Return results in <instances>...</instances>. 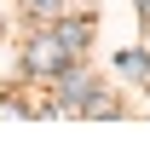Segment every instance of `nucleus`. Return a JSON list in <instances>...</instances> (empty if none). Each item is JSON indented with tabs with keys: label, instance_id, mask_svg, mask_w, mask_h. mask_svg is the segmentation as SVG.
<instances>
[{
	"label": "nucleus",
	"instance_id": "1",
	"mask_svg": "<svg viewBox=\"0 0 150 150\" xmlns=\"http://www.w3.org/2000/svg\"><path fill=\"white\" fill-rule=\"evenodd\" d=\"M69 64V52L58 46V35H40V40H29V52H23V69L29 75H58Z\"/></svg>",
	"mask_w": 150,
	"mask_h": 150
},
{
	"label": "nucleus",
	"instance_id": "2",
	"mask_svg": "<svg viewBox=\"0 0 150 150\" xmlns=\"http://www.w3.org/2000/svg\"><path fill=\"white\" fill-rule=\"evenodd\" d=\"M52 81H58V93H64V110H81V98L93 93V75L87 69H58Z\"/></svg>",
	"mask_w": 150,
	"mask_h": 150
},
{
	"label": "nucleus",
	"instance_id": "3",
	"mask_svg": "<svg viewBox=\"0 0 150 150\" xmlns=\"http://www.w3.org/2000/svg\"><path fill=\"white\" fill-rule=\"evenodd\" d=\"M87 35H93V29H87V18H58V46H64L69 58L87 46Z\"/></svg>",
	"mask_w": 150,
	"mask_h": 150
},
{
	"label": "nucleus",
	"instance_id": "4",
	"mask_svg": "<svg viewBox=\"0 0 150 150\" xmlns=\"http://www.w3.org/2000/svg\"><path fill=\"white\" fill-rule=\"evenodd\" d=\"M115 64H121V75H133V81H150V58L144 52H121Z\"/></svg>",
	"mask_w": 150,
	"mask_h": 150
},
{
	"label": "nucleus",
	"instance_id": "5",
	"mask_svg": "<svg viewBox=\"0 0 150 150\" xmlns=\"http://www.w3.org/2000/svg\"><path fill=\"white\" fill-rule=\"evenodd\" d=\"M81 115H115V98H104V93H98V98H81Z\"/></svg>",
	"mask_w": 150,
	"mask_h": 150
},
{
	"label": "nucleus",
	"instance_id": "6",
	"mask_svg": "<svg viewBox=\"0 0 150 150\" xmlns=\"http://www.w3.org/2000/svg\"><path fill=\"white\" fill-rule=\"evenodd\" d=\"M35 18H64V0H29Z\"/></svg>",
	"mask_w": 150,
	"mask_h": 150
},
{
	"label": "nucleus",
	"instance_id": "7",
	"mask_svg": "<svg viewBox=\"0 0 150 150\" xmlns=\"http://www.w3.org/2000/svg\"><path fill=\"white\" fill-rule=\"evenodd\" d=\"M139 18H150V0H139Z\"/></svg>",
	"mask_w": 150,
	"mask_h": 150
},
{
	"label": "nucleus",
	"instance_id": "8",
	"mask_svg": "<svg viewBox=\"0 0 150 150\" xmlns=\"http://www.w3.org/2000/svg\"><path fill=\"white\" fill-rule=\"evenodd\" d=\"M144 23H150V18H144Z\"/></svg>",
	"mask_w": 150,
	"mask_h": 150
}]
</instances>
